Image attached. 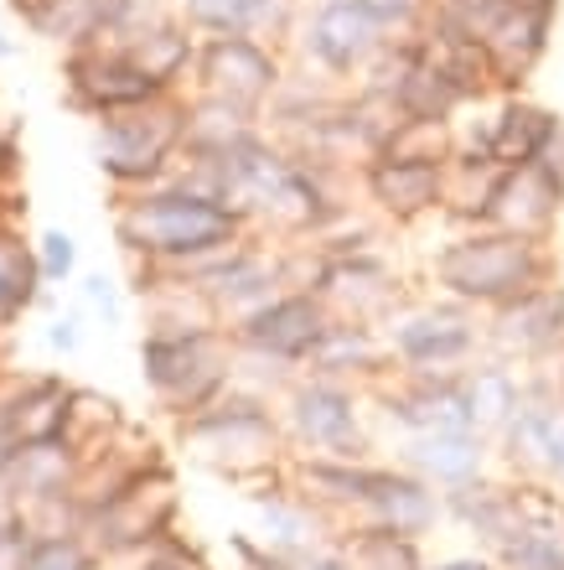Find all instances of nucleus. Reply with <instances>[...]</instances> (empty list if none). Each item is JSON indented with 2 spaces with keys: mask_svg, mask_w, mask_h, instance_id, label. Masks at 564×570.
Listing matches in <instances>:
<instances>
[{
  "mask_svg": "<svg viewBox=\"0 0 564 570\" xmlns=\"http://www.w3.org/2000/svg\"><path fill=\"white\" fill-rule=\"evenodd\" d=\"M16 52H21V47H16V42H11V31L0 27V58H16Z\"/></svg>",
  "mask_w": 564,
  "mask_h": 570,
  "instance_id": "39",
  "label": "nucleus"
},
{
  "mask_svg": "<svg viewBox=\"0 0 564 570\" xmlns=\"http://www.w3.org/2000/svg\"><path fill=\"white\" fill-rule=\"evenodd\" d=\"M249 234V218L234 203L197 193L177 177L146 193H115V239L140 265H192Z\"/></svg>",
  "mask_w": 564,
  "mask_h": 570,
  "instance_id": "1",
  "label": "nucleus"
},
{
  "mask_svg": "<svg viewBox=\"0 0 564 570\" xmlns=\"http://www.w3.org/2000/svg\"><path fill=\"white\" fill-rule=\"evenodd\" d=\"M300 374L316 379H337V384H357V390H373L394 374V353H388V337L378 322H353V316H332L327 337L316 343L311 363Z\"/></svg>",
  "mask_w": 564,
  "mask_h": 570,
  "instance_id": "18",
  "label": "nucleus"
},
{
  "mask_svg": "<svg viewBox=\"0 0 564 570\" xmlns=\"http://www.w3.org/2000/svg\"><path fill=\"white\" fill-rule=\"evenodd\" d=\"M342 99H347V83L290 62L280 78V89L269 94V105H265V130L275 140H296L300 130H311L321 115H332Z\"/></svg>",
  "mask_w": 564,
  "mask_h": 570,
  "instance_id": "24",
  "label": "nucleus"
},
{
  "mask_svg": "<svg viewBox=\"0 0 564 570\" xmlns=\"http://www.w3.org/2000/svg\"><path fill=\"white\" fill-rule=\"evenodd\" d=\"M560 130H564L560 109H550L544 99H534V94H503V99H497V115H492L487 156L497 166H534L550 156Z\"/></svg>",
  "mask_w": 564,
  "mask_h": 570,
  "instance_id": "22",
  "label": "nucleus"
},
{
  "mask_svg": "<svg viewBox=\"0 0 564 570\" xmlns=\"http://www.w3.org/2000/svg\"><path fill=\"white\" fill-rule=\"evenodd\" d=\"M135 570H202V560H197L192 544H181V534L171 529L156 550H146V556H140V566H135Z\"/></svg>",
  "mask_w": 564,
  "mask_h": 570,
  "instance_id": "33",
  "label": "nucleus"
},
{
  "mask_svg": "<svg viewBox=\"0 0 564 570\" xmlns=\"http://www.w3.org/2000/svg\"><path fill=\"white\" fill-rule=\"evenodd\" d=\"M47 347L52 353H62V358H73L78 347H83V312H58L52 322H47Z\"/></svg>",
  "mask_w": 564,
  "mask_h": 570,
  "instance_id": "34",
  "label": "nucleus"
},
{
  "mask_svg": "<svg viewBox=\"0 0 564 570\" xmlns=\"http://www.w3.org/2000/svg\"><path fill=\"white\" fill-rule=\"evenodd\" d=\"M388 42H394V31L373 0H316V6H300V21L290 31V62L316 68L353 89L384 58Z\"/></svg>",
  "mask_w": 564,
  "mask_h": 570,
  "instance_id": "6",
  "label": "nucleus"
},
{
  "mask_svg": "<svg viewBox=\"0 0 564 570\" xmlns=\"http://www.w3.org/2000/svg\"><path fill=\"white\" fill-rule=\"evenodd\" d=\"M554 390H560V400H564V358H560V368H554Z\"/></svg>",
  "mask_w": 564,
  "mask_h": 570,
  "instance_id": "40",
  "label": "nucleus"
},
{
  "mask_svg": "<svg viewBox=\"0 0 564 570\" xmlns=\"http://www.w3.org/2000/svg\"><path fill=\"white\" fill-rule=\"evenodd\" d=\"M31 249H37V271H42L47 285H68L78 275V239L68 228H47Z\"/></svg>",
  "mask_w": 564,
  "mask_h": 570,
  "instance_id": "31",
  "label": "nucleus"
},
{
  "mask_svg": "<svg viewBox=\"0 0 564 570\" xmlns=\"http://www.w3.org/2000/svg\"><path fill=\"white\" fill-rule=\"evenodd\" d=\"M337 550H342V560H347V570H425L419 540H404V534L353 529V534H342Z\"/></svg>",
  "mask_w": 564,
  "mask_h": 570,
  "instance_id": "29",
  "label": "nucleus"
},
{
  "mask_svg": "<svg viewBox=\"0 0 564 570\" xmlns=\"http://www.w3.org/2000/svg\"><path fill=\"white\" fill-rule=\"evenodd\" d=\"M554 27H560V11L507 0L503 16L482 37V47H487V58H492V78H497V94H528V78L544 68V58H550V47H554Z\"/></svg>",
  "mask_w": 564,
  "mask_h": 570,
  "instance_id": "15",
  "label": "nucleus"
},
{
  "mask_svg": "<svg viewBox=\"0 0 564 570\" xmlns=\"http://www.w3.org/2000/svg\"><path fill=\"white\" fill-rule=\"evenodd\" d=\"M544 166H550V171H560V177H564V130H560V136H554V146H550V156H544Z\"/></svg>",
  "mask_w": 564,
  "mask_h": 570,
  "instance_id": "38",
  "label": "nucleus"
},
{
  "mask_svg": "<svg viewBox=\"0 0 564 570\" xmlns=\"http://www.w3.org/2000/svg\"><path fill=\"white\" fill-rule=\"evenodd\" d=\"M125 47L140 68H146L156 83H161L166 94H187L192 89V68H197V47H202V31L187 27V16H166V21H156V27H146L140 37H130V42H115Z\"/></svg>",
  "mask_w": 564,
  "mask_h": 570,
  "instance_id": "25",
  "label": "nucleus"
},
{
  "mask_svg": "<svg viewBox=\"0 0 564 570\" xmlns=\"http://www.w3.org/2000/svg\"><path fill=\"white\" fill-rule=\"evenodd\" d=\"M518 6H550V11H560V0H518Z\"/></svg>",
  "mask_w": 564,
  "mask_h": 570,
  "instance_id": "41",
  "label": "nucleus"
},
{
  "mask_svg": "<svg viewBox=\"0 0 564 570\" xmlns=\"http://www.w3.org/2000/svg\"><path fill=\"white\" fill-rule=\"evenodd\" d=\"M73 384L58 374H31L21 379L0 410H6V431L11 446H37V441H68V421H73Z\"/></svg>",
  "mask_w": 564,
  "mask_h": 570,
  "instance_id": "23",
  "label": "nucleus"
},
{
  "mask_svg": "<svg viewBox=\"0 0 564 570\" xmlns=\"http://www.w3.org/2000/svg\"><path fill=\"white\" fill-rule=\"evenodd\" d=\"M83 540L99 550V556H146L177 529V472L166 456H150L140 472H135L105 509H93L83 519Z\"/></svg>",
  "mask_w": 564,
  "mask_h": 570,
  "instance_id": "7",
  "label": "nucleus"
},
{
  "mask_svg": "<svg viewBox=\"0 0 564 570\" xmlns=\"http://www.w3.org/2000/svg\"><path fill=\"white\" fill-rule=\"evenodd\" d=\"M357 193L378 213V224L419 228L446 213V181L451 161L441 156H399V150H378L357 166Z\"/></svg>",
  "mask_w": 564,
  "mask_h": 570,
  "instance_id": "10",
  "label": "nucleus"
},
{
  "mask_svg": "<svg viewBox=\"0 0 564 570\" xmlns=\"http://www.w3.org/2000/svg\"><path fill=\"white\" fill-rule=\"evenodd\" d=\"M62 94L83 120H109V115L166 99L161 83L115 42H89L62 52Z\"/></svg>",
  "mask_w": 564,
  "mask_h": 570,
  "instance_id": "11",
  "label": "nucleus"
},
{
  "mask_svg": "<svg viewBox=\"0 0 564 570\" xmlns=\"http://www.w3.org/2000/svg\"><path fill=\"white\" fill-rule=\"evenodd\" d=\"M564 218V177L544 161L534 166H503V177L492 187L487 224L503 234H528V239H554Z\"/></svg>",
  "mask_w": 564,
  "mask_h": 570,
  "instance_id": "17",
  "label": "nucleus"
},
{
  "mask_svg": "<svg viewBox=\"0 0 564 570\" xmlns=\"http://www.w3.org/2000/svg\"><path fill=\"white\" fill-rule=\"evenodd\" d=\"M446 519H456L461 529H472L476 540L497 556L503 544H513L523 529H528L523 482H492V478L466 482V488L446 493Z\"/></svg>",
  "mask_w": 564,
  "mask_h": 570,
  "instance_id": "21",
  "label": "nucleus"
},
{
  "mask_svg": "<svg viewBox=\"0 0 564 570\" xmlns=\"http://www.w3.org/2000/svg\"><path fill=\"white\" fill-rule=\"evenodd\" d=\"M187 140V94L93 120V166L115 193H146L177 177Z\"/></svg>",
  "mask_w": 564,
  "mask_h": 570,
  "instance_id": "4",
  "label": "nucleus"
},
{
  "mask_svg": "<svg viewBox=\"0 0 564 570\" xmlns=\"http://www.w3.org/2000/svg\"><path fill=\"white\" fill-rule=\"evenodd\" d=\"M441 519H446V493H435L431 482H419L415 472H404V466L394 462V466H378L363 509L347 519V534H353V529H378V534L425 540Z\"/></svg>",
  "mask_w": 564,
  "mask_h": 570,
  "instance_id": "16",
  "label": "nucleus"
},
{
  "mask_svg": "<svg viewBox=\"0 0 564 570\" xmlns=\"http://www.w3.org/2000/svg\"><path fill=\"white\" fill-rule=\"evenodd\" d=\"M523 400V368L518 363L497 358V353H482V358L466 368V405H472V425L487 441L503 435V425L513 421V410Z\"/></svg>",
  "mask_w": 564,
  "mask_h": 570,
  "instance_id": "26",
  "label": "nucleus"
},
{
  "mask_svg": "<svg viewBox=\"0 0 564 570\" xmlns=\"http://www.w3.org/2000/svg\"><path fill=\"white\" fill-rule=\"evenodd\" d=\"M177 11L202 37H265L290 52L300 0H177Z\"/></svg>",
  "mask_w": 564,
  "mask_h": 570,
  "instance_id": "20",
  "label": "nucleus"
},
{
  "mask_svg": "<svg viewBox=\"0 0 564 570\" xmlns=\"http://www.w3.org/2000/svg\"><path fill=\"white\" fill-rule=\"evenodd\" d=\"M285 68H290V52L265 37H202L187 94H208V99H224L265 120V105L280 89Z\"/></svg>",
  "mask_w": 564,
  "mask_h": 570,
  "instance_id": "9",
  "label": "nucleus"
},
{
  "mask_svg": "<svg viewBox=\"0 0 564 570\" xmlns=\"http://www.w3.org/2000/svg\"><path fill=\"white\" fill-rule=\"evenodd\" d=\"M99 550L83 540V529H47V534H27L21 550V570H93Z\"/></svg>",
  "mask_w": 564,
  "mask_h": 570,
  "instance_id": "30",
  "label": "nucleus"
},
{
  "mask_svg": "<svg viewBox=\"0 0 564 570\" xmlns=\"http://www.w3.org/2000/svg\"><path fill=\"white\" fill-rule=\"evenodd\" d=\"M296 570H347V560H342V550H306V556H296Z\"/></svg>",
  "mask_w": 564,
  "mask_h": 570,
  "instance_id": "36",
  "label": "nucleus"
},
{
  "mask_svg": "<svg viewBox=\"0 0 564 570\" xmlns=\"http://www.w3.org/2000/svg\"><path fill=\"white\" fill-rule=\"evenodd\" d=\"M394 374H466L487 353V322L461 301H404L384 322Z\"/></svg>",
  "mask_w": 564,
  "mask_h": 570,
  "instance_id": "5",
  "label": "nucleus"
},
{
  "mask_svg": "<svg viewBox=\"0 0 564 570\" xmlns=\"http://www.w3.org/2000/svg\"><path fill=\"white\" fill-rule=\"evenodd\" d=\"M363 405H368V390L316 374H296L275 400L285 441H296L300 456H368Z\"/></svg>",
  "mask_w": 564,
  "mask_h": 570,
  "instance_id": "8",
  "label": "nucleus"
},
{
  "mask_svg": "<svg viewBox=\"0 0 564 570\" xmlns=\"http://www.w3.org/2000/svg\"><path fill=\"white\" fill-rule=\"evenodd\" d=\"M311 291L332 306V316L378 322V327L404 306V275L384 249H363V255H337V259L321 255V271H316Z\"/></svg>",
  "mask_w": 564,
  "mask_h": 570,
  "instance_id": "13",
  "label": "nucleus"
},
{
  "mask_svg": "<svg viewBox=\"0 0 564 570\" xmlns=\"http://www.w3.org/2000/svg\"><path fill=\"white\" fill-rule=\"evenodd\" d=\"M482 322H487V353L518 363V368H544V363L564 358V285L560 281L507 301V306L487 312Z\"/></svg>",
  "mask_w": 564,
  "mask_h": 570,
  "instance_id": "14",
  "label": "nucleus"
},
{
  "mask_svg": "<svg viewBox=\"0 0 564 570\" xmlns=\"http://www.w3.org/2000/svg\"><path fill=\"white\" fill-rule=\"evenodd\" d=\"M78 296H83V312L99 316L105 327H119V322H125V291H119L115 275H105V271L83 275V285H78Z\"/></svg>",
  "mask_w": 564,
  "mask_h": 570,
  "instance_id": "32",
  "label": "nucleus"
},
{
  "mask_svg": "<svg viewBox=\"0 0 564 570\" xmlns=\"http://www.w3.org/2000/svg\"><path fill=\"white\" fill-rule=\"evenodd\" d=\"M47 281L37 271V249L21 239V228L11 218H0V332L21 322V316L42 301Z\"/></svg>",
  "mask_w": 564,
  "mask_h": 570,
  "instance_id": "27",
  "label": "nucleus"
},
{
  "mask_svg": "<svg viewBox=\"0 0 564 570\" xmlns=\"http://www.w3.org/2000/svg\"><path fill=\"white\" fill-rule=\"evenodd\" d=\"M492 441L482 431H431V435H399V466L431 482L435 493H456L466 482L487 478Z\"/></svg>",
  "mask_w": 564,
  "mask_h": 570,
  "instance_id": "19",
  "label": "nucleus"
},
{
  "mask_svg": "<svg viewBox=\"0 0 564 570\" xmlns=\"http://www.w3.org/2000/svg\"><path fill=\"white\" fill-rule=\"evenodd\" d=\"M16 171H21V130H16V120L0 109V193L16 187Z\"/></svg>",
  "mask_w": 564,
  "mask_h": 570,
  "instance_id": "35",
  "label": "nucleus"
},
{
  "mask_svg": "<svg viewBox=\"0 0 564 570\" xmlns=\"http://www.w3.org/2000/svg\"><path fill=\"white\" fill-rule=\"evenodd\" d=\"M177 441L187 456L212 466L218 478L254 488V482L280 478L290 456H285V425L275 400L254 390H228L224 400H212L208 410H197L187 421H177Z\"/></svg>",
  "mask_w": 564,
  "mask_h": 570,
  "instance_id": "3",
  "label": "nucleus"
},
{
  "mask_svg": "<svg viewBox=\"0 0 564 570\" xmlns=\"http://www.w3.org/2000/svg\"><path fill=\"white\" fill-rule=\"evenodd\" d=\"M425 570H503L492 556H451V560H435V566H425Z\"/></svg>",
  "mask_w": 564,
  "mask_h": 570,
  "instance_id": "37",
  "label": "nucleus"
},
{
  "mask_svg": "<svg viewBox=\"0 0 564 570\" xmlns=\"http://www.w3.org/2000/svg\"><path fill=\"white\" fill-rule=\"evenodd\" d=\"M332 327V306L316 291H280L269 296L259 312H249L244 322L228 327L238 353H254V358L285 363V368H306L316 353V343L327 337Z\"/></svg>",
  "mask_w": 564,
  "mask_h": 570,
  "instance_id": "12",
  "label": "nucleus"
},
{
  "mask_svg": "<svg viewBox=\"0 0 564 570\" xmlns=\"http://www.w3.org/2000/svg\"><path fill=\"white\" fill-rule=\"evenodd\" d=\"M300 6H316V0H300Z\"/></svg>",
  "mask_w": 564,
  "mask_h": 570,
  "instance_id": "42",
  "label": "nucleus"
},
{
  "mask_svg": "<svg viewBox=\"0 0 564 570\" xmlns=\"http://www.w3.org/2000/svg\"><path fill=\"white\" fill-rule=\"evenodd\" d=\"M554 281H560L554 239H528L503 228H451V239L435 244L431 255L435 296L461 301L482 316Z\"/></svg>",
  "mask_w": 564,
  "mask_h": 570,
  "instance_id": "2",
  "label": "nucleus"
},
{
  "mask_svg": "<svg viewBox=\"0 0 564 570\" xmlns=\"http://www.w3.org/2000/svg\"><path fill=\"white\" fill-rule=\"evenodd\" d=\"M125 435H130V425H125V410H119V400H109V394H93V390H78L73 394L68 441L83 451V462H89V456H99V451H109V446H119Z\"/></svg>",
  "mask_w": 564,
  "mask_h": 570,
  "instance_id": "28",
  "label": "nucleus"
}]
</instances>
